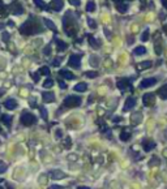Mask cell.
I'll use <instances>...</instances> for the list:
<instances>
[{"label":"cell","instance_id":"cell-23","mask_svg":"<svg viewBox=\"0 0 167 189\" xmlns=\"http://www.w3.org/2000/svg\"><path fill=\"white\" fill-rule=\"evenodd\" d=\"M152 67V61H142V63H139V65H137V68L140 69V71H144V69H148Z\"/></svg>","mask_w":167,"mask_h":189},{"label":"cell","instance_id":"cell-49","mask_svg":"<svg viewBox=\"0 0 167 189\" xmlns=\"http://www.w3.org/2000/svg\"><path fill=\"white\" fill-rule=\"evenodd\" d=\"M0 189H4V188H3V186H0Z\"/></svg>","mask_w":167,"mask_h":189},{"label":"cell","instance_id":"cell-26","mask_svg":"<svg viewBox=\"0 0 167 189\" xmlns=\"http://www.w3.org/2000/svg\"><path fill=\"white\" fill-rule=\"evenodd\" d=\"M86 11H87V12H94V11H95V4H94V1H91V0H89V1H87Z\"/></svg>","mask_w":167,"mask_h":189},{"label":"cell","instance_id":"cell-35","mask_svg":"<svg viewBox=\"0 0 167 189\" xmlns=\"http://www.w3.org/2000/svg\"><path fill=\"white\" fill-rule=\"evenodd\" d=\"M129 134H128V133H125V132H123V133H121L120 134V138L121 139H123V141H128V138H129Z\"/></svg>","mask_w":167,"mask_h":189},{"label":"cell","instance_id":"cell-31","mask_svg":"<svg viewBox=\"0 0 167 189\" xmlns=\"http://www.w3.org/2000/svg\"><path fill=\"white\" fill-rule=\"evenodd\" d=\"M87 25H89L91 29H95L97 28V24H95V21H94L93 19H87Z\"/></svg>","mask_w":167,"mask_h":189},{"label":"cell","instance_id":"cell-22","mask_svg":"<svg viewBox=\"0 0 167 189\" xmlns=\"http://www.w3.org/2000/svg\"><path fill=\"white\" fill-rule=\"evenodd\" d=\"M116 9H118L120 13H125L128 11V5L120 1V3H116Z\"/></svg>","mask_w":167,"mask_h":189},{"label":"cell","instance_id":"cell-2","mask_svg":"<svg viewBox=\"0 0 167 189\" xmlns=\"http://www.w3.org/2000/svg\"><path fill=\"white\" fill-rule=\"evenodd\" d=\"M63 26H64L65 34L69 35V37H73L74 33H76V25H74V19H73V16H72V13L65 15Z\"/></svg>","mask_w":167,"mask_h":189},{"label":"cell","instance_id":"cell-19","mask_svg":"<svg viewBox=\"0 0 167 189\" xmlns=\"http://www.w3.org/2000/svg\"><path fill=\"white\" fill-rule=\"evenodd\" d=\"M133 54L136 56H141V55H145L146 54V48L144 46H139V47H136L135 50H133Z\"/></svg>","mask_w":167,"mask_h":189},{"label":"cell","instance_id":"cell-32","mask_svg":"<svg viewBox=\"0 0 167 189\" xmlns=\"http://www.w3.org/2000/svg\"><path fill=\"white\" fill-rule=\"evenodd\" d=\"M85 75H86V77H89V78H95L97 76H98V73L94 72V71H91V72H86Z\"/></svg>","mask_w":167,"mask_h":189},{"label":"cell","instance_id":"cell-12","mask_svg":"<svg viewBox=\"0 0 167 189\" xmlns=\"http://www.w3.org/2000/svg\"><path fill=\"white\" fill-rule=\"evenodd\" d=\"M48 175L51 176V179H54V180H60V179H64V177H65V174L63 172V171H60V170L50 171Z\"/></svg>","mask_w":167,"mask_h":189},{"label":"cell","instance_id":"cell-24","mask_svg":"<svg viewBox=\"0 0 167 189\" xmlns=\"http://www.w3.org/2000/svg\"><path fill=\"white\" fill-rule=\"evenodd\" d=\"M158 94H159V96H161L162 99H167V84L164 85V86H162L161 89H159Z\"/></svg>","mask_w":167,"mask_h":189},{"label":"cell","instance_id":"cell-44","mask_svg":"<svg viewBox=\"0 0 167 189\" xmlns=\"http://www.w3.org/2000/svg\"><path fill=\"white\" fill-rule=\"evenodd\" d=\"M48 54H50V46L44 48V55H48Z\"/></svg>","mask_w":167,"mask_h":189},{"label":"cell","instance_id":"cell-27","mask_svg":"<svg viewBox=\"0 0 167 189\" xmlns=\"http://www.w3.org/2000/svg\"><path fill=\"white\" fill-rule=\"evenodd\" d=\"M52 86H54V81L51 80V78H47V80L43 82V87H44V89H50V87H52Z\"/></svg>","mask_w":167,"mask_h":189},{"label":"cell","instance_id":"cell-6","mask_svg":"<svg viewBox=\"0 0 167 189\" xmlns=\"http://www.w3.org/2000/svg\"><path fill=\"white\" fill-rule=\"evenodd\" d=\"M155 84H157V78L155 77L145 78V80H142L140 82V87H141V89H148V87H150V86H154Z\"/></svg>","mask_w":167,"mask_h":189},{"label":"cell","instance_id":"cell-18","mask_svg":"<svg viewBox=\"0 0 167 189\" xmlns=\"http://www.w3.org/2000/svg\"><path fill=\"white\" fill-rule=\"evenodd\" d=\"M87 40H89L90 46L93 47V48H99V46H101V43H98V40H97L93 35H89V37H87Z\"/></svg>","mask_w":167,"mask_h":189},{"label":"cell","instance_id":"cell-5","mask_svg":"<svg viewBox=\"0 0 167 189\" xmlns=\"http://www.w3.org/2000/svg\"><path fill=\"white\" fill-rule=\"evenodd\" d=\"M68 65L72 67V68H76L78 69L81 65V55H71L69 57V61H68Z\"/></svg>","mask_w":167,"mask_h":189},{"label":"cell","instance_id":"cell-16","mask_svg":"<svg viewBox=\"0 0 167 189\" xmlns=\"http://www.w3.org/2000/svg\"><path fill=\"white\" fill-rule=\"evenodd\" d=\"M4 106H5L7 110H15L16 107H17V102H16L15 99H8V100H5Z\"/></svg>","mask_w":167,"mask_h":189},{"label":"cell","instance_id":"cell-25","mask_svg":"<svg viewBox=\"0 0 167 189\" xmlns=\"http://www.w3.org/2000/svg\"><path fill=\"white\" fill-rule=\"evenodd\" d=\"M43 22H44V25L47 26L48 29H51V30H56V26H55V24H54L51 20H47V19H44L43 20Z\"/></svg>","mask_w":167,"mask_h":189},{"label":"cell","instance_id":"cell-30","mask_svg":"<svg viewBox=\"0 0 167 189\" xmlns=\"http://www.w3.org/2000/svg\"><path fill=\"white\" fill-rule=\"evenodd\" d=\"M148 39H149V30L146 29V30L142 33V35H141V40H142V42H146Z\"/></svg>","mask_w":167,"mask_h":189},{"label":"cell","instance_id":"cell-37","mask_svg":"<svg viewBox=\"0 0 167 189\" xmlns=\"http://www.w3.org/2000/svg\"><path fill=\"white\" fill-rule=\"evenodd\" d=\"M64 145L67 146L68 149H69V147H71V145H72V141H71V138H69V137H68V138H65V141H64Z\"/></svg>","mask_w":167,"mask_h":189},{"label":"cell","instance_id":"cell-38","mask_svg":"<svg viewBox=\"0 0 167 189\" xmlns=\"http://www.w3.org/2000/svg\"><path fill=\"white\" fill-rule=\"evenodd\" d=\"M40 112H42V116H43V119H47V111L43 108V107H40Z\"/></svg>","mask_w":167,"mask_h":189},{"label":"cell","instance_id":"cell-8","mask_svg":"<svg viewBox=\"0 0 167 189\" xmlns=\"http://www.w3.org/2000/svg\"><path fill=\"white\" fill-rule=\"evenodd\" d=\"M9 9H11V12H12L13 15H21V13L24 12V8H22V5L19 3V1H15V3L11 4Z\"/></svg>","mask_w":167,"mask_h":189},{"label":"cell","instance_id":"cell-34","mask_svg":"<svg viewBox=\"0 0 167 189\" xmlns=\"http://www.w3.org/2000/svg\"><path fill=\"white\" fill-rule=\"evenodd\" d=\"M7 171V164L4 162H0V174H3Z\"/></svg>","mask_w":167,"mask_h":189},{"label":"cell","instance_id":"cell-46","mask_svg":"<svg viewBox=\"0 0 167 189\" xmlns=\"http://www.w3.org/2000/svg\"><path fill=\"white\" fill-rule=\"evenodd\" d=\"M3 94H4V89H0V96L3 95Z\"/></svg>","mask_w":167,"mask_h":189},{"label":"cell","instance_id":"cell-7","mask_svg":"<svg viewBox=\"0 0 167 189\" xmlns=\"http://www.w3.org/2000/svg\"><path fill=\"white\" fill-rule=\"evenodd\" d=\"M154 102H155L154 94L148 93V94H145V95L142 96V103H144V106H146V107H150L152 104H154Z\"/></svg>","mask_w":167,"mask_h":189},{"label":"cell","instance_id":"cell-21","mask_svg":"<svg viewBox=\"0 0 167 189\" xmlns=\"http://www.w3.org/2000/svg\"><path fill=\"white\" fill-rule=\"evenodd\" d=\"M127 85H129V81L127 78H121V80H118V87L120 90H124L127 87Z\"/></svg>","mask_w":167,"mask_h":189},{"label":"cell","instance_id":"cell-36","mask_svg":"<svg viewBox=\"0 0 167 189\" xmlns=\"http://www.w3.org/2000/svg\"><path fill=\"white\" fill-rule=\"evenodd\" d=\"M71 4L74 7H80L81 5V0H71Z\"/></svg>","mask_w":167,"mask_h":189},{"label":"cell","instance_id":"cell-48","mask_svg":"<svg viewBox=\"0 0 167 189\" xmlns=\"http://www.w3.org/2000/svg\"><path fill=\"white\" fill-rule=\"evenodd\" d=\"M0 8H3V1L0 0Z\"/></svg>","mask_w":167,"mask_h":189},{"label":"cell","instance_id":"cell-28","mask_svg":"<svg viewBox=\"0 0 167 189\" xmlns=\"http://www.w3.org/2000/svg\"><path fill=\"white\" fill-rule=\"evenodd\" d=\"M39 73L40 75H43V76H50V68H47V67H42V68L39 69Z\"/></svg>","mask_w":167,"mask_h":189},{"label":"cell","instance_id":"cell-45","mask_svg":"<svg viewBox=\"0 0 167 189\" xmlns=\"http://www.w3.org/2000/svg\"><path fill=\"white\" fill-rule=\"evenodd\" d=\"M77 189H90V188L89 186H82L81 185V186H77Z\"/></svg>","mask_w":167,"mask_h":189},{"label":"cell","instance_id":"cell-4","mask_svg":"<svg viewBox=\"0 0 167 189\" xmlns=\"http://www.w3.org/2000/svg\"><path fill=\"white\" fill-rule=\"evenodd\" d=\"M35 121H37V119H35V116L31 112H28V111H24L21 115V124L25 125V127H30V125L35 124Z\"/></svg>","mask_w":167,"mask_h":189},{"label":"cell","instance_id":"cell-3","mask_svg":"<svg viewBox=\"0 0 167 189\" xmlns=\"http://www.w3.org/2000/svg\"><path fill=\"white\" fill-rule=\"evenodd\" d=\"M82 102V98L80 95H69L67 96L63 102V106L64 107H68V108H72V107H78Z\"/></svg>","mask_w":167,"mask_h":189},{"label":"cell","instance_id":"cell-50","mask_svg":"<svg viewBox=\"0 0 167 189\" xmlns=\"http://www.w3.org/2000/svg\"><path fill=\"white\" fill-rule=\"evenodd\" d=\"M0 181H1V179H0Z\"/></svg>","mask_w":167,"mask_h":189},{"label":"cell","instance_id":"cell-11","mask_svg":"<svg viewBox=\"0 0 167 189\" xmlns=\"http://www.w3.org/2000/svg\"><path fill=\"white\" fill-rule=\"evenodd\" d=\"M142 147H144L145 151H150V150H153L155 147V142L152 141L150 138H145L142 141Z\"/></svg>","mask_w":167,"mask_h":189},{"label":"cell","instance_id":"cell-20","mask_svg":"<svg viewBox=\"0 0 167 189\" xmlns=\"http://www.w3.org/2000/svg\"><path fill=\"white\" fill-rule=\"evenodd\" d=\"M1 121L9 128L11 125H12V116H11V115H3V116H1Z\"/></svg>","mask_w":167,"mask_h":189},{"label":"cell","instance_id":"cell-40","mask_svg":"<svg viewBox=\"0 0 167 189\" xmlns=\"http://www.w3.org/2000/svg\"><path fill=\"white\" fill-rule=\"evenodd\" d=\"M56 138H62V130L60 129L56 130Z\"/></svg>","mask_w":167,"mask_h":189},{"label":"cell","instance_id":"cell-42","mask_svg":"<svg viewBox=\"0 0 167 189\" xmlns=\"http://www.w3.org/2000/svg\"><path fill=\"white\" fill-rule=\"evenodd\" d=\"M50 189H63V186H60V185H52V186H50Z\"/></svg>","mask_w":167,"mask_h":189},{"label":"cell","instance_id":"cell-1","mask_svg":"<svg viewBox=\"0 0 167 189\" xmlns=\"http://www.w3.org/2000/svg\"><path fill=\"white\" fill-rule=\"evenodd\" d=\"M20 31H21V34H24V35H31V34H35L37 31H42V26L39 25V22L35 19L30 17L29 21H26L24 25H21Z\"/></svg>","mask_w":167,"mask_h":189},{"label":"cell","instance_id":"cell-13","mask_svg":"<svg viewBox=\"0 0 167 189\" xmlns=\"http://www.w3.org/2000/svg\"><path fill=\"white\" fill-rule=\"evenodd\" d=\"M42 99L44 103H52L55 100V95L51 91H44V93H42Z\"/></svg>","mask_w":167,"mask_h":189},{"label":"cell","instance_id":"cell-29","mask_svg":"<svg viewBox=\"0 0 167 189\" xmlns=\"http://www.w3.org/2000/svg\"><path fill=\"white\" fill-rule=\"evenodd\" d=\"M34 1V4L37 7H39V8H46V4L43 3V0H33Z\"/></svg>","mask_w":167,"mask_h":189},{"label":"cell","instance_id":"cell-14","mask_svg":"<svg viewBox=\"0 0 167 189\" xmlns=\"http://www.w3.org/2000/svg\"><path fill=\"white\" fill-rule=\"evenodd\" d=\"M59 75L62 76L63 78H65V80H74V75L72 73V72L67 71V69H63V71H60Z\"/></svg>","mask_w":167,"mask_h":189},{"label":"cell","instance_id":"cell-9","mask_svg":"<svg viewBox=\"0 0 167 189\" xmlns=\"http://www.w3.org/2000/svg\"><path fill=\"white\" fill-rule=\"evenodd\" d=\"M63 7H64V1L63 0H52L51 4L48 5V8L54 11H62Z\"/></svg>","mask_w":167,"mask_h":189},{"label":"cell","instance_id":"cell-10","mask_svg":"<svg viewBox=\"0 0 167 189\" xmlns=\"http://www.w3.org/2000/svg\"><path fill=\"white\" fill-rule=\"evenodd\" d=\"M136 98L135 96H129V98H127V100H125V104H124V111H129V110H132L135 106H136Z\"/></svg>","mask_w":167,"mask_h":189},{"label":"cell","instance_id":"cell-39","mask_svg":"<svg viewBox=\"0 0 167 189\" xmlns=\"http://www.w3.org/2000/svg\"><path fill=\"white\" fill-rule=\"evenodd\" d=\"M8 39H9V34H8V33H4V34H3V40H5V42H7Z\"/></svg>","mask_w":167,"mask_h":189},{"label":"cell","instance_id":"cell-15","mask_svg":"<svg viewBox=\"0 0 167 189\" xmlns=\"http://www.w3.org/2000/svg\"><path fill=\"white\" fill-rule=\"evenodd\" d=\"M55 43H56V48H58V51H60V52H62V51H65L67 50V47H68V44L62 39H56Z\"/></svg>","mask_w":167,"mask_h":189},{"label":"cell","instance_id":"cell-47","mask_svg":"<svg viewBox=\"0 0 167 189\" xmlns=\"http://www.w3.org/2000/svg\"><path fill=\"white\" fill-rule=\"evenodd\" d=\"M4 26H5V25H4V24H0V29H3Z\"/></svg>","mask_w":167,"mask_h":189},{"label":"cell","instance_id":"cell-33","mask_svg":"<svg viewBox=\"0 0 167 189\" xmlns=\"http://www.w3.org/2000/svg\"><path fill=\"white\" fill-rule=\"evenodd\" d=\"M62 60H63V57H56V59H54L52 65H54V67H59L60 63H62Z\"/></svg>","mask_w":167,"mask_h":189},{"label":"cell","instance_id":"cell-43","mask_svg":"<svg viewBox=\"0 0 167 189\" xmlns=\"http://www.w3.org/2000/svg\"><path fill=\"white\" fill-rule=\"evenodd\" d=\"M161 1H162V5H163L164 8L167 9V0H161Z\"/></svg>","mask_w":167,"mask_h":189},{"label":"cell","instance_id":"cell-17","mask_svg":"<svg viewBox=\"0 0 167 189\" xmlns=\"http://www.w3.org/2000/svg\"><path fill=\"white\" fill-rule=\"evenodd\" d=\"M87 90V85L85 82H80L74 86V91H78V93H84V91H86Z\"/></svg>","mask_w":167,"mask_h":189},{"label":"cell","instance_id":"cell-41","mask_svg":"<svg viewBox=\"0 0 167 189\" xmlns=\"http://www.w3.org/2000/svg\"><path fill=\"white\" fill-rule=\"evenodd\" d=\"M59 84H60V87H62V89H65V87H67V85H65L64 81H59Z\"/></svg>","mask_w":167,"mask_h":189}]
</instances>
